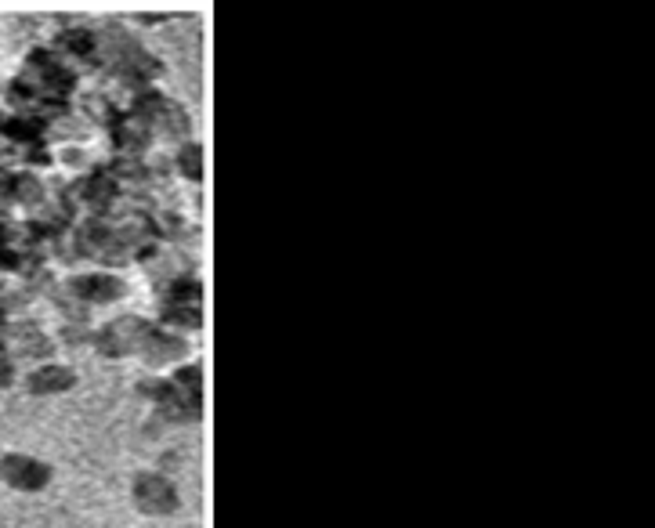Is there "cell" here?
Returning a JSON list of instances; mask_svg holds the SVG:
<instances>
[{"label":"cell","mask_w":655,"mask_h":528,"mask_svg":"<svg viewBox=\"0 0 655 528\" xmlns=\"http://www.w3.org/2000/svg\"><path fill=\"white\" fill-rule=\"evenodd\" d=\"M156 402L163 406V413L171 416V420H196L203 413V402H200V391L196 387H178V384H145Z\"/></svg>","instance_id":"2"},{"label":"cell","mask_w":655,"mask_h":528,"mask_svg":"<svg viewBox=\"0 0 655 528\" xmlns=\"http://www.w3.org/2000/svg\"><path fill=\"white\" fill-rule=\"evenodd\" d=\"M134 503L145 510V514H171L178 507V492L167 478L160 474H142L134 481Z\"/></svg>","instance_id":"3"},{"label":"cell","mask_w":655,"mask_h":528,"mask_svg":"<svg viewBox=\"0 0 655 528\" xmlns=\"http://www.w3.org/2000/svg\"><path fill=\"white\" fill-rule=\"evenodd\" d=\"M152 326H145L142 319H116L113 326H105L102 337H98V348L116 359V355H127V351H142L145 340H149Z\"/></svg>","instance_id":"1"},{"label":"cell","mask_w":655,"mask_h":528,"mask_svg":"<svg viewBox=\"0 0 655 528\" xmlns=\"http://www.w3.org/2000/svg\"><path fill=\"white\" fill-rule=\"evenodd\" d=\"M66 387H73V373L62 366H44L29 377V391H37V395H55V391H66Z\"/></svg>","instance_id":"7"},{"label":"cell","mask_w":655,"mask_h":528,"mask_svg":"<svg viewBox=\"0 0 655 528\" xmlns=\"http://www.w3.org/2000/svg\"><path fill=\"white\" fill-rule=\"evenodd\" d=\"M0 478L8 481V485H15V489L37 492L48 485L51 471H48V463L29 460V456H4V460H0Z\"/></svg>","instance_id":"4"},{"label":"cell","mask_w":655,"mask_h":528,"mask_svg":"<svg viewBox=\"0 0 655 528\" xmlns=\"http://www.w3.org/2000/svg\"><path fill=\"white\" fill-rule=\"evenodd\" d=\"M4 384H11V362H8V355L0 351V387Z\"/></svg>","instance_id":"9"},{"label":"cell","mask_w":655,"mask_h":528,"mask_svg":"<svg viewBox=\"0 0 655 528\" xmlns=\"http://www.w3.org/2000/svg\"><path fill=\"white\" fill-rule=\"evenodd\" d=\"M181 351H185V344H181L178 337H171V333H163V330H152L149 340H145L142 355L149 362H171V359H178Z\"/></svg>","instance_id":"8"},{"label":"cell","mask_w":655,"mask_h":528,"mask_svg":"<svg viewBox=\"0 0 655 528\" xmlns=\"http://www.w3.org/2000/svg\"><path fill=\"white\" fill-rule=\"evenodd\" d=\"M167 319L189 330H200L203 322V293L196 283H178L167 297Z\"/></svg>","instance_id":"5"},{"label":"cell","mask_w":655,"mask_h":528,"mask_svg":"<svg viewBox=\"0 0 655 528\" xmlns=\"http://www.w3.org/2000/svg\"><path fill=\"white\" fill-rule=\"evenodd\" d=\"M84 301H98V304H109L116 301L120 293H124V283L120 279H113V275H87V279H76L73 286Z\"/></svg>","instance_id":"6"}]
</instances>
